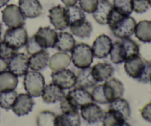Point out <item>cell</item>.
Returning <instances> with one entry per match:
<instances>
[{"label":"cell","mask_w":151,"mask_h":126,"mask_svg":"<svg viewBox=\"0 0 151 126\" xmlns=\"http://www.w3.org/2000/svg\"><path fill=\"white\" fill-rule=\"evenodd\" d=\"M65 97L68 101L78 110L84 105L94 102L91 93L85 89L79 87L70 90Z\"/></svg>","instance_id":"9"},{"label":"cell","mask_w":151,"mask_h":126,"mask_svg":"<svg viewBox=\"0 0 151 126\" xmlns=\"http://www.w3.org/2000/svg\"><path fill=\"white\" fill-rule=\"evenodd\" d=\"M69 29H70L71 32L74 35L80 38H82V39L89 38L93 31V27L91 22L87 20H85L83 22L78 24L70 26Z\"/></svg>","instance_id":"29"},{"label":"cell","mask_w":151,"mask_h":126,"mask_svg":"<svg viewBox=\"0 0 151 126\" xmlns=\"http://www.w3.org/2000/svg\"><path fill=\"white\" fill-rule=\"evenodd\" d=\"M25 48H26L27 53V54L29 55H32L35 54V53L44 50V49L38 44V43L37 42L36 40L35 39L33 35L28 39L26 45H25Z\"/></svg>","instance_id":"40"},{"label":"cell","mask_w":151,"mask_h":126,"mask_svg":"<svg viewBox=\"0 0 151 126\" xmlns=\"http://www.w3.org/2000/svg\"><path fill=\"white\" fill-rule=\"evenodd\" d=\"M50 59V54L46 50L38 52L29 58V67L32 71L40 72L47 66Z\"/></svg>","instance_id":"21"},{"label":"cell","mask_w":151,"mask_h":126,"mask_svg":"<svg viewBox=\"0 0 151 126\" xmlns=\"http://www.w3.org/2000/svg\"><path fill=\"white\" fill-rule=\"evenodd\" d=\"M113 7L125 16H130L133 12L132 0H113Z\"/></svg>","instance_id":"35"},{"label":"cell","mask_w":151,"mask_h":126,"mask_svg":"<svg viewBox=\"0 0 151 126\" xmlns=\"http://www.w3.org/2000/svg\"><path fill=\"white\" fill-rule=\"evenodd\" d=\"M143 119L148 122H151V102L146 104L140 111Z\"/></svg>","instance_id":"43"},{"label":"cell","mask_w":151,"mask_h":126,"mask_svg":"<svg viewBox=\"0 0 151 126\" xmlns=\"http://www.w3.org/2000/svg\"><path fill=\"white\" fill-rule=\"evenodd\" d=\"M18 83V77L9 70L0 72V93L15 90Z\"/></svg>","instance_id":"24"},{"label":"cell","mask_w":151,"mask_h":126,"mask_svg":"<svg viewBox=\"0 0 151 126\" xmlns=\"http://www.w3.org/2000/svg\"><path fill=\"white\" fill-rule=\"evenodd\" d=\"M91 47L83 43L78 44L71 51V59L73 64L78 69L89 67L94 60Z\"/></svg>","instance_id":"2"},{"label":"cell","mask_w":151,"mask_h":126,"mask_svg":"<svg viewBox=\"0 0 151 126\" xmlns=\"http://www.w3.org/2000/svg\"><path fill=\"white\" fill-rule=\"evenodd\" d=\"M29 68V58L24 53H16L7 62V69L17 77L24 76Z\"/></svg>","instance_id":"8"},{"label":"cell","mask_w":151,"mask_h":126,"mask_svg":"<svg viewBox=\"0 0 151 126\" xmlns=\"http://www.w3.org/2000/svg\"><path fill=\"white\" fill-rule=\"evenodd\" d=\"M78 1L83 11L87 13H93L97 8L99 0H78Z\"/></svg>","instance_id":"37"},{"label":"cell","mask_w":151,"mask_h":126,"mask_svg":"<svg viewBox=\"0 0 151 126\" xmlns=\"http://www.w3.org/2000/svg\"><path fill=\"white\" fill-rule=\"evenodd\" d=\"M51 78L53 84L63 90L71 89L76 86V75L70 69H64L52 72Z\"/></svg>","instance_id":"7"},{"label":"cell","mask_w":151,"mask_h":126,"mask_svg":"<svg viewBox=\"0 0 151 126\" xmlns=\"http://www.w3.org/2000/svg\"><path fill=\"white\" fill-rule=\"evenodd\" d=\"M2 22L9 28L24 27L25 24L24 16L16 4H8L1 11Z\"/></svg>","instance_id":"5"},{"label":"cell","mask_w":151,"mask_h":126,"mask_svg":"<svg viewBox=\"0 0 151 126\" xmlns=\"http://www.w3.org/2000/svg\"><path fill=\"white\" fill-rule=\"evenodd\" d=\"M149 4H150V7H151V0H149Z\"/></svg>","instance_id":"49"},{"label":"cell","mask_w":151,"mask_h":126,"mask_svg":"<svg viewBox=\"0 0 151 126\" xmlns=\"http://www.w3.org/2000/svg\"><path fill=\"white\" fill-rule=\"evenodd\" d=\"M109 55L111 61L114 64H121L125 61V53L120 41L113 43Z\"/></svg>","instance_id":"32"},{"label":"cell","mask_w":151,"mask_h":126,"mask_svg":"<svg viewBox=\"0 0 151 126\" xmlns=\"http://www.w3.org/2000/svg\"><path fill=\"white\" fill-rule=\"evenodd\" d=\"M18 95L16 91H4L0 93V107L5 110H10Z\"/></svg>","instance_id":"33"},{"label":"cell","mask_w":151,"mask_h":126,"mask_svg":"<svg viewBox=\"0 0 151 126\" xmlns=\"http://www.w3.org/2000/svg\"><path fill=\"white\" fill-rule=\"evenodd\" d=\"M135 36L142 43L151 42V21L142 20L136 24Z\"/></svg>","instance_id":"26"},{"label":"cell","mask_w":151,"mask_h":126,"mask_svg":"<svg viewBox=\"0 0 151 126\" xmlns=\"http://www.w3.org/2000/svg\"><path fill=\"white\" fill-rule=\"evenodd\" d=\"M66 12L69 27L81 24L86 20L84 12L78 6L74 5L66 7Z\"/></svg>","instance_id":"27"},{"label":"cell","mask_w":151,"mask_h":126,"mask_svg":"<svg viewBox=\"0 0 151 126\" xmlns=\"http://www.w3.org/2000/svg\"><path fill=\"white\" fill-rule=\"evenodd\" d=\"M49 19L50 23L56 30H64L69 27L66 7L57 5L49 10Z\"/></svg>","instance_id":"14"},{"label":"cell","mask_w":151,"mask_h":126,"mask_svg":"<svg viewBox=\"0 0 151 126\" xmlns=\"http://www.w3.org/2000/svg\"><path fill=\"white\" fill-rule=\"evenodd\" d=\"M24 86L25 91L31 97H40L45 86L44 76L39 72L28 71L24 78Z\"/></svg>","instance_id":"3"},{"label":"cell","mask_w":151,"mask_h":126,"mask_svg":"<svg viewBox=\"0 0 151 126\" xmlns=\"http://www.w3.org/2000/svg\"><path fill=\"white\" fill-rule=\"evenodd\" d=\"M61 1L66 7H70V6L76 5L78 0H61Z\"/></svg>","instance_id":"44"},{"label":"cell","mask_w":151,"mask_h":126,"mask_svg":"<svg viewBox=\"0 0 151 126\" xmlns=\"http://www.w3.org/2000/svg\"><path fill=\"white\" fill-rule=\"evenodd\" d=\"M151 77V63L145 62V66L143 71V73L139 79L138 80V82L142 83V84H147L150 82Z\"/></svg>","instance_id":"42"},{"label":"cell","mask_w":151,"mask_h":126,"mask_svg":"<svg viewBox=\"0 0 151 126\" xmlns=\"http://www.w3.org/2000/svg\"><path fill=\"white\" fill-rule=\"evenodd\" d=\"M28 39L27 32L24 27L8 28L3 37V41L17 51L26 45Z\"/></svg>","instance_id":"4"},{"label":"cell","mask_w":151,"mask_h":126,"mask_svg":"<svg viewBox=\"0 0 151 126\" xmlns=\"http://www.w3.org/2000/svg\"><path fill=\"white\" fill-rule=\"evenodd\" d=\"M56 115L50 111H42L36 117L37 126H55Z\"/></svg>","instance_id":"34"},{"label":"cell","mask_w":151,"mask_h":126,"mask_svg":"<svg viewBox=\"0 0 151 126\" xmlns=\"http://www.w3.org/2000/svg\"><path fill=\"white\" fill-rule=\"evenodd\" d=\"M76 45V41L71 33L60 32L58 33L57 41L54 48L60 52H71Z\"/></svg>","instance_id":"22"},{"label":"cell","mask_w":151,"mask_h":126,"mask_svg":"<svg viewBox=\"0 0 151 126\" xmlns=\"http://www.w3.org/2000/svg\"><path fill=\"white\" fill-rule=\"evenodd\" d=\"M19 7L25 18L34 19L41 16L43 7L38 0H19Z\"/></svg>","instance_id":"16"},{"label":"cell","mask_w":151,"mask_h":126,"mask_svg":"<svg viewBox=\"0 0 151 126\" xmlns=\"http://www.w3.org/2000/svg\"><path fill=\"white\" fill-rule=\"evenodd\" d=\"M102 89L106 101L108 103H110L115 99L123 96L125 87L119 80L111 78L102 84Z\"/></svg>","instance_id":"6"},{"label":"cell","mask_w":151,"mask_h":126,"mask_svg":"<svg viewBox=\"0 0 151 126\" xmlns=\"http://www.w3.org/2000/svg\"><path fill=\"white\" fill-rule=\"evenodd\" d=\"M109 109H112V110L119 112V113L123 115L125 120H128L131 117V111L129 103L125 99L122 98V97L115 99L111 103H109Z\"/></svg>","instance_id":"30"},{"label":"cell","mask_w":151,"mask_h":126,"mask_svg":"<svg viewBox=\"0 0 151 126\" xmlns=\"http://www.w3.org/2000/svg\"><path fill=\"white\" fill-rule=\"evenodd\" d=\"M10 0H0V8L5 6Z\"/></svg>","instance_id":"46"},{"label":"cell","mask_w":151,"mask_h":126,"mask_svg":"<svg viewBox=\"0 0 151 126\" xmlns=\"http://www.w3.org/2000/svg\"><path fill=\"white\" fill-rule=\"evenodd\" d=\"M91 72L97 83L105 82L112 78L114 73V68L109 63H98L91 67Z\"/></svg>","instance_id":"19"},{"label":"cell","mask_w":151,"mask_h":126,"mask_svg":"<svg viewBox=\"0 0 151 126\" xmlns=\"http://www.w3.org/2000/svg\"><path fill=\"white\" fill-rule=\"evenodd\" d=\"M136 24L134 18L122 14L113 7L108 25L115 37L119 39L130 38L134 34Z\"/></svg>","instance_id":"1"},{"label":"cell","mask_w":151,"mask_h":126,"mask_svg":"<svg viewBox=\"0 0 151 126\" xmlns=\"http://www.w3.org/2000/svg\"><path fill=\"white\" fill-rule=\"evenodd\" d=\"M7 69V62L3 59L0 58V72Z\"/></svg>","instance_id":"45"},{"label":"cell","mask_w":151,"mask_h":126,"mask_svg":"<svg viewBox=\"0 0 151 126\" xmlns=\"http://www.w3.org/2000/svg\"><path fill=\"white\" fill-rule=\"evenodd\" d=\"M1 41V38H0V41Z\"/></svg>","instance_id":"51"},{"label":"cell","mask_w":151,"mask_h":126,"mask_svg":"<svg viewBox=\"0 0 151 126\" xmlns=\"http://www.w3.org/2000/svg\"><path fill=\"white\" fill-rule=\"evenodd\" d=\"M81 117L88 124H96L100 122L104 116V112L97 104L88 103L80 109Z\"/></svg>","instance_id":"12"},{"label":"cell","mask_w":151,"mask_h":126,"mask_svg":"<svg viewBox=\"0 0 151 126\" xmlns=\"http://www.w3.org/2000/svg\"><path fill=\"white\" fill-rule=\"evenodd\" d=\"M97 84L91 72V67L81 69L76 75V86L79 88L90 89L93 88Z\"/></svg>","instance_id":"23"},{"label":"cell","mask_w":151,"mask_h":126,"mask_svg":"<svg viewBox=\"0 0 151 126\" xmlns=\"http://www.w3.org/2000/svg\"><path fill=\"white\" fill-rule=\"evenodd\" d=\"M34 105L32 97L27 93H21L16 97L11 110L16 116H25L32 112Z\"/></svg>","instance_id":"11"},{"label":"cell","mask_w":151,"mask_h":126,"mask_svg":"<svg viewBox=\"0 0 151 126\" xmlns=\"http://www.w3.org/2000/svg\"><path fill=\"white\" fill-rule=\"evenodd\" d=\"M122 126H131V125H130L129 123H128V122H127L126 121H125V122H124V124H123V125H122Z\"/></svg>","instance_id":"48"},{"label":"cell","mask_w":151,"mask_h":126,"mask_svg":"<svg viewBox=\"0 0 151 126\" xmlns=\"http://www.w3.org/2000/svg\"><path fill=\"white\" fill-rule=\"evenodd\" d=\"M35 39L44 50L54 48L57 41L58 32L50 27H41L33 35Z\"/></svg>","instance_id":"10"},{"label":"cell","mask_w":151,"mask_h":126,"mask_svg":"<svg viewBox=\"0 0 151 126\" xmlns=\"http://www.w3.org/2000/svg\"><path fill=\"white\" fill-rule=\"evenodd\" d=\"M120 41L123 47L125 60L132 58L135 56L139 55V45L136 41L130 38L121 39Z\"/></svg>","instance_id":"31"},{"label":"cell","mask_w":151,"mask_h":126,"mask_svg":"<svg viewBox=\"0 0 151 126\" xmlns=\"http://www.w3.org/2000/svg\"><path fill=\"white\" fill-rule=\"evenodd\" d=\"M1 32H2V24H1V23L0 22V36H1Z\"/></svg>","instance_id":"47"},{"label":"cell","mask_w":151,"mask_h":126,"mask_svg":"<svg viewBox=\"0 0 151 126\" xmlns=\"http://www.w3.org/2000/svg\"><path fill=\"white\" fill-rule=\"evenodd\" d=\"M41 96L44 103L47 104H52L60 101L66 96V94L64 90L53 83H51L48 85H45Z\"/></svg>","instance_id":"17"},{"label":"cell","mask_w":151,"mask_h":126,"mask_svg":"<svg viewBox=\"0 0 151 126\" xmlns=\"http://www.w3.org/2000/svg\"><path fill=\"white\" fill-rule=\"evenodd\" d=\"M91 97H92L93 100L95 103H99V104H108L106 98L103 93V89H102V84L96 85L93 89L91 91Z\"/></svg>","instance_id":"38"},{"label":"cell","mask_w":151,"mask_h":126,"mask_svg":"<svg viewBox=\"0 0 151 126\" xmlns=\"http://www.w3.org/2000/svg\"><path fill=\"white\" fill-rule=\"evenodd\" d=\"M71 56L65 52H58L53 54L49 59V67L52 72L67 69L71 64Z\"/></svg>","instance_id":"20"},{"label":"cell","mask_w":151,"mask_h":126,"mask_svg":"<svg viewBox=\"0 0 151 126\" xmlns=\"http://www.w3.org/2000/svg\"><path fill=\"white\" fill-rule=\"evenodd\" d=\"M112 40L110 37L105 34H101L96 38L93 42L92 49L94 57L103 59L109 55L112 47Z\"/></svg>","instance_id":"13"},{"label":"cell","mask_w":151,"mask_h":126,"mask_svg":"<svg viewBox=\"0 0 151 126\" xmlns=\"http://www.w3.org/2000/svg\"><path fill=\"white\" fill-rule=\"evenodd\" d=\"M124 68L127 75L133 79L138 81L142 76L145 66V61L139 55L125 60Z\"/></svg>","instance_id":"15"},{"label":"cell","mask_w":151,"mask_h":126,"mask_svg":"<svg viewBox=\"0 0 151 126\" xmlns=\"http://www.w3.org/2000/svg\"><path fill=\"white\" fill-rule=\"evenodd\" d=\"M150 84H151V77H150Z\"/></svg>","instance_id":"50"},{"label":"cell","mask_w":151,"mask_h":126,"mask_svg":"<svg viewBox=\"0 0 151 126\" xmlns=\"http://www.w3.org/2000/svg\"><path fill=\"white\" fill-rule=\"evenodd\" d=\"M55 126H81L79 112H65L56 116Z\"/></svg>","instance_id":"25"},{"label":"cell","mask_w":151,"mask_h":126,"mask_svg":"<svg viewBox=\"0 0 151 126\" xmlns=\"http://www.w3.org/2000/svg\"><path fill=\"white\" fill-rule=\"evenodd\" d=\"M139 56L145 62L151 63V42L139 45Z\"/></svg>","instance_id":"41"},{"label":"cell","mask_w":151,"mask_h":126,"mask_svg":"<svg viewBox=\"0 0 151 126\" xmlns=\"http://www.w3.org/2000/svg\"><path fill=\"white\" fill-rule=\"evenodd\" d=\"M112 10L113 4L108 0H99L97 8L92 13L93 17L98 24L106 25L108 24Z\"/></svg>","instance_id":"18"},{"label":"cell","mask_w":151,"mask_h":126,"mask_svg":"<svg viewBox=\"0 0 151 126\" xmlns=\"http://www.w3.org/2000/svg\"><path fill=\"white\" fill-rule=\"evenodd\" d=\"M133 11L142 14L148 10L150 7L149 0H132Z\"/></svg>","instance_id":"39"},{"label":"cell","mask_w":151,"mask_h":126,"mask_svg":"<svg viewBox=\"0 0 151 126\" xmlns=\"http://www.w3.org/2000/svg\"><path fill=\"white\" fill-rule=\"evenodd\" d=\"M16 53H17V50L10 47L4 41H0V58L9 60Z\"/></svg>","instance_id":"36"},{"label":"cell","mask_w":151,"mask_h":126,"mask_svg":"<svg viewBox=\"0 0 151 126\" xmlns=\"http://www.w3.org/2000/svg\"><path fill=\"white\" fill-rule=\"evenodd\" d=\"M125 121L122 114L112 109H109L102 120L103 126H122Z\"/></svg>","instance_id":"28"}]
</instances>
